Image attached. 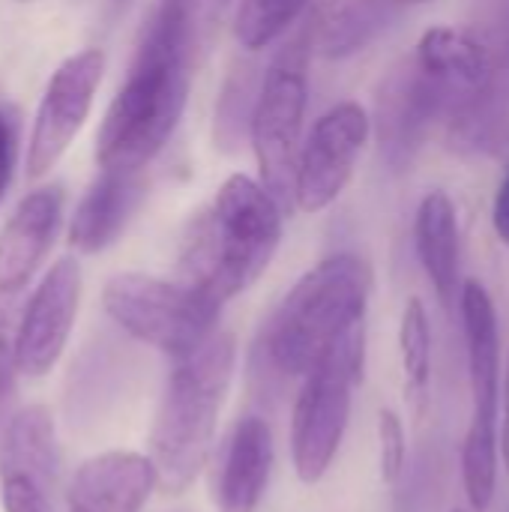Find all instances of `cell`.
<instances>
[{
  "label": "cell",
  "instance_id": "6da1fadb",
  "mask_svg": "<svg viewBox=\"0 0 509 512\" xmlns=\"http://www.w3.org/2000/svg\"><path fill=\"white\" fill-rule=\"evenodd\" d=\"M195 54L183 27L156 0L129 75L96 135V165L102 171L135 174L159 156L183 117Z\"/></svg>",
  "mask_w": 509,
  "mask_h": 512
},
{
  "label": "cell",
  "instance_id": "7a4b0ae2",
  "mask_svg": "<svg viewBox=\"0 0 509 512\" xmlns=\"http://www.w3.org/2000/svg\"><path fill=\"white\" fill-rule=\"evenodd\" d=\"M282 204L252 177L231 174L213 204L189 225L180 252V282L216 303L249 291L282 243Z\"/></svg>",
  "mask_w": 509,
  "mask_h": 512
},
{
  "label": "cell",
  "instance_id": "3957f363",
  "mask_svg": "<svg viewBox=\"0 0 509 512\" xmlns=\"http://www.w3.org/2000/svg\"><path fill=\"white\" fill-rule=\"evenodd\" d=\"M234 366L237 339L225 330H216L195 354L174 363L150 429L147 459L156 471V489L180 495L204 471Z\"/></svg>",
  "mask_w": 509,
  "mask_h": 512
},
{
  "label": "cell",
  "instance_id": "277c9868",
  "mask_svg": "<svg viewBox=\"0 0 509 512\" xmlns=\"http://www.w3.org/2000/svg\"><path fill=\"white\" fill-rule=\"evenodd\" d=\"M372 267L351 255H330L297 279L261 333V354L282 378H303L357 324L366 321Z\"/></svg>",
  "mask_w": 509,
  "mask_h": 512
},
{
  "label": "cell",
  "instance_id": "5b68a950",
  "mask_svg": "<svg viewBox=\"0 0 509 512\" xmlns=\"http://www.w3.org/2000/svg\"><path fill=\"white\" fill-rule=\"evenodd\" d=\"M366 363V321L348 330L312 372L300 381L291 417V459L300 483L315 486L324 480L339 456L348 432L354 390L363 381Z\"/></svg>",
  "mask_w": 509,
  "mask_h": 512
},
{
  "label": "cell",
  "instance_id": "8992f818",
  "mask_svg": "<svg viewBox=\"0 0 509 512\" xmlns=\"http://www.w3.org/2000/svg\"><path fill=\"white\" fill-rule=\"evenodd\" d=\"M102 306L120 330L174 363L195 354L216 333L222 315V303L204 291L147 273L111 276L102 291Z\"/></svg>",
  "mask_w": 509,
  "mask_h": 512
},
{
  "label": "cell",
  "instance_id": "52a82bcc",
  "mask_svg": "<svg viewBox=\"0 0 509 512\" xmlns=\"http://www.w3.org/2000/svg\"><path fill=\"white\" fill-rule=\"evenodd\" d=\"M306 102V45L294 42L264 72L249 123V141L261 171L258 183L282 204V210L294 201V168L303 144Z\"/></svg>",
  "mask_w": 509,
  "mask_h": 512
},
{
  "label": "cell",
  "instance_id": "ba28073f",
  "mask_svg": "<svg viewBox=\"0 0 509 512\" xmlns=\"http://www.w3.org/2000/svg\"><path fill=\"white\" fill-rule=\"evenodd\" d=\"M372 120L354 99L321 114L300 144L294 168V204L303 213L327 210L351 183L354 168L366 150Z\"/></svg>",
  "mask_w": 509,
  "mask_h": 512
},
{
  "label": "cell",
  "instance_id": "9c48e42d",
  "mask_svg": "<svg viewBox=\"0 0 509 512\" xmlns=\"http://www.w3.org/2000/svg\"><path fill=\"white\" fill-rule=\"evenodd\" d=\"M102 72H105V54L99 48H84L66 57L57 66V72L48 78L27 141L30 180L45 177L81 132L84 120L90 117L96 90L102 84Z\"/></svg>",
  "mask_w": 509,
  "mask_h": 512
},
{
  "label": "cell",
  "instance_id": "30bf717a",
  "mask_svg": "<svg viewBox=\"0 0 509 512\" xmlns=\"http://www.w3.org/2000/svg\"><path fill=\"white\" fill-rule=\"evenodd\" d=\"M81 306V264L60 258L30 294L12 336L15 369L27 378L48 375L66 351Z\"/></svg>",
  "mask_w": 509,
  "mask_h": 512
},
{
  "label": "cell",
  "instance_id": "8fae6325",
  "mask_svg": "<svg viewBox=\"0 0 509 512\" xmlns=\"http://www.w3.org/2000/svg\"><path fill=\"white\" fill-rule=\"evenodd\" d=\"M450 111L447 96L435 81H429L414 57L396 63L378 90L375 129L381 141V153L390 168L402 171L420 153L429 126L438 114Z\"/></svg>",
  "mask_w": 509,
  "mask_h": 512
},
{
  "label": "cell",
  "instance_id": "7c38bea8",
  "mask_svg": "<svg viewBox=\"0 0 509 512\" xmlns=\"http://www.w3.org/2000/svg\"><path fill=\"white\" fill-rule=\"evenodd\" d=\"M411 57L420 72L441 87L453 114L474 105L495 84L498 66L489 42L465 27H429Z\"/></svg>",
  "mask_w": 509,
  "mask_h": 512
},
{
  "label": "cell",
  "instance_id": "4fadbf2b",
  "mask_svg": "<svg viewBox=\"0 0 509 512\" xmlns=\"http://www.w3.org/2000/svg\"><path fill=\"white\" fill-rule=\"evenodd\" d=\"M156 489V471L144 453L108 450L75 471L66 512H141Z\"/></svg>",
  "mask_w": 509,
  "mask_h": 512
},
{
  "label": "cell",
  "instance_id": "5bb4252c",
  "mask_svg": "<svg viewBox=\"0 0 509 512\" xmlns=\"http://www.w3.org/2000/svg\"><path fill=\"white\" fill-rule=\"evenodd\" d=\"M63 219V189L42 186L21 198L0 231V294L21 291L45 261Z\"/></svg>",
  "mask_w": 509,
  "mask_h": 512
},
{
  "label": "cell",
  "instance_id": "9a60e30c",
  "mask_svg": "<svg viewBox=\"0 0 509 512\" xmlns=\"http://www.w3.org/2000/svg\"><path fill=\"white\" fill-rule=\"evenodd\" d=\"M273 471V432L261 417H243L222 456L216 480V510L258 512Z\"/></svg>",
  "mask_w": 509,
  "mask_h": 512
},
{
  "label": "cell",
  "instance_id": "2e32d148",
  "mask_svg": "<svg viewBox=\"0 0 509 512\" xmlns=\"http://www.w3.org/2000/svg\"><path fill=\"white\" fill-rule=\"evenodd\" d=\"M147 186L141 171H102V177L84 192L69 222V246L81 255H96L108 249L138 210Z\"/></svg>",
  "mask_w": 509,
  "mask_h": 512
},
{
  "label": "cell",
  "instance_id": "e0dca14e",
  "mask_svg": "<svg viewBox=\"0 0 509 512\" xmlns=\"http://www.w3.org/2000/svg\"><path fill=\"white\" fill-rule=\"evenodd\" d=\"M459 312H462L468 369L474 387V414L498 417L501 336H498V312L483 282L471 279L459 288Z\"/></svg>",
  "mask_w": 509,
  "mask_h": 512
},
{
  "label": "cell",
  "instance_id": "ac0fdd59",
  "mask_svg": "<svg viewBox=\"0 0 509 512\" xmlns=\"http://www.w3.org/2000/svg\"><path fill=\"white\" fill-rule=\"evenodd\" d=\"M414 246L438 300L444 306L453 303L462 288V240L456 204L447 192L435 189L420 201L414 216Z\"/></svg>",
  "mask_w": 509,
  "mask_h": 512
},
{
  "label": "cell",
  "instance_id": "d6986e66",
  "mask_svg": "<svg viewBox=\"0 0 509 512\" xmlns=\"http://www.w3.org/2000/svg\"><path fill=\"white\" fill-rule=\"evenodd\" d=\"M57 429L45 405L21 408L0 441V477H24L51 492L57 477Z\"/></svg>",
  "mask_w": 509,
  "mask_h": 512
},
{
  "label": "cell",
  "instance_id": "ffe728a7",
  "mask_svg": "<svg viewBox=\"0 0 509 512\" xmlns=\"http://www.w3.org/2000/svg\"><path fill=\"white\" fill-rule=\"evenodd\" d=\"M396 9V0H324L312 24V48L327 60L354 57L384 33Z\"/></svg>",
  "mask_w": 509,
  "mask_h": 512
},
{
  "label": "cell",
  "instance_id": "44dd1931",
  "mask_svg": "<svg viewBox=\"0 0 509 512\" xmlns=\"http://www.w3.org/2000/svg\"><path fill=\"white\" fill-rule=\"evenodd\" d=\"M489 414H474V423L462 441V486L474 512H486L498 486V432Z\"/></svg>",
  "mask_w": 509,
  "mask_h": 512
},
{
  "label": "cell",
  "instance_id": "7402d4cb",
  "mask_svg": "<svg viewBox=\"0 0 509 512\" xmlns=\"http://www.w3.org/2000/svg\"><path fill=\"white\" fill-rule=\"evenodd\" d=\"M255 66L243 63L234 66L222 84L219 102H216V123H213V141L216 147L234 153L243 138H249V123H252V108H255V96H258V78H255Z\"/></svg>",
  "mask_w": 509,
  "mask_h": 512
},
{
  "label": "cell",
  "instance_id": "603a6c76",
  "mask_svg": "<svg viewBox=\"0 0 509 512\" xmlns=\"http://www.w3.org/2000/svg\"><path fill=\"white\" fill-rule=\"evenodd\" d=\"M312 0H237L234 36L243 51H261L288 33Z\"/></svg>",
  "mask_w": 509,
  "mask_h": 512
},
{
  "label": "cell",
  "instance_id": "cb8c5ba5",
  "mask_svg": "<svg viewBox=\"0 0 509 512\" xmlns=\"http://www.w3.org/2000/svg\"><path fill=\"white\" fill-rule=\"evenodd\" d=\"M399 354L411 399H426L432 381V324L420 297H411L399 324Z\"/></svg>",
  "mask_w": 509,
  "mask_h": 512
},
{
  "label": "cell",
  "instance_id": "d4e9b609",
  "mask_svg": "<svg viewBox=\"0 0 509 512\" xmlns=\"http://www.w3.org/2000/svg\"><path fill=\"white\" fill-rule=\"evenodd\" d=\"M159 3L183 27V33L195 45V51H201L210 42L213 30L219 27V21L225 18V12L231 9L234 0H159Z\"/></svg>",
  "mask_w": 509,
  "mask_h": 512
},
{
  "label": "cell",
  "instance_id": "484cf974",
  "mask_svg": "<svg viewBox=\"0 0 509 512\" xmlns=\"http://www.w3.org/2000/svg\"><path fill=\"white\" fill-rule=\"evenodd\" d=\"M378 441H381V480L387 486H396L408 462V435L402 417L393 408H381L378 414Z\"/></svg>",
  "mask_w": 509,
  "mask_h": 512
},
{
  "label": "cell",
  "instance_id": "4316f807",
  "mask_svg": "<svg viewBox=\"0 0 509 512\" xmlns=\"http://www.w3.org/2000/svg\"><path fill=\"white\" fill-rule=\"evenodd\" d=\"M0 507L3 512H51L48 489L24 477H0Z\"/></svg>",
  "mask_w": 509,
  "mask_h": 512
},
{
  "label": "cell",
  "instance_id": "83f0119b",
  "mask_svg": "<svg viewBox=\"0 0 509 512\" xmlns=\"http://www.w3.org/2000/svg\"><path fill=\"white\" fill-rule=\"evenodd\" d=\"M12 336H15V330L9 327V315L0 306V399H6L12 393V384L18 375L15 354H12Z\"/></svg>",
  "mask_w": 509,
  "mask_h": 512
},
{
  "label": "cell",
  "instance_id": "f1b7e54d",
  "mask_svg": "<svg viewBox=\"0 0 509 512\" xmlns=\"http://www.w3.org/2000/svg\"><path fill=\"white\" fill-rule=\"evenodd\" d=\"M15 171V123L0 111V201L12 183Z\"/></svg>",
  "mask_w": 509,
  "mask_h": 512
},
{
  "label": "cell",
  "instance_id": "f546056e",
  "mask_svg": "<svg viewBox=\"0 0 509 512\" xmlns=\"http://www.w3.org/2000/svg\"><path fill=\"white\" fill-rule=\"evenodd\" d=\"M492 225H495V234L501 237V243L509 246V171L501 180L495 204H492Z\"/></svg>",
  "mask_w": 509,
  "mask_h": 512
},
{
  "label": "cell",
  "instance_id": "4dcf8cb0",
  "mask_svg": "<svg viewBox=\"0 0 509 512\" xmlns=\"http://www.w3.org/2000/svg\"><path fill=\"white\" fill-rule=\"evenodd\" d=\"M501 453H504V465L509 471V366H507V378H504V429H501Z\"/></svg>",
  "mask_w": 509,
  "mask_h": 512
},
{
  "label": "cell",
  "instance_id": "1f68e13d",
  "mask_svg": "<svg viewBox=\"0 0 509 512\" xmlns=\"http://www.w3.org/2000/svg\"><path fill=\"white\" fill-rule=\"evenodd\" d=\"M399 6H420V3H429V0H396Z\"/></svg>",
  "mask_w": 509,
  "mask_h": 512
},
{
  "label": "cell",
  "instance_id": "d6a6232c",
  "mask_svg": "<svg viewBox=\"0 0 509 512\" xmlns=\"http://www.w3.org/2000/svg\"><path fill=\"white\" fill-rule=\"evenodd\" d=\"M453 512H468V510H453Z\"/></svg>",
  "mask_w": 509,
  "mask_h": 512
},
{
  "label": "cell",
  "instance_id": "836d02e7",
  "mask_svg": "<svg viewBox=\"0 0 509 512\" xmlns=\"http://www.w3.org/2000/svg\"><path fill=\"white\" fill-rule=\"evenodd\" d=\"M18 3H27V0H18Z\"/></svg>",
  "mask_w": 509,
  "mask_h": 512
}]
</instances>
